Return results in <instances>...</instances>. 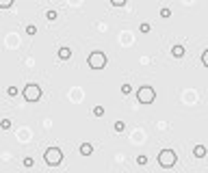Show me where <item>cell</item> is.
Here are the masks:
<instances>
[{
	"instance_id": "cell-19",
	"label": "cell",
	"mask_w": 208,
	"mask_h": 173,
	"mask_svg": "<svg viewBox=\"0 0 208 173\" xmlns=\"http://www.w3.org/2000/svg\"><path fill=\"white\" fill-rule=\"evenodd\" d=\"M7 95H18V89H15V87H9V89H7Z\"/></svg>"
},
{
	"instance_id": "cell-8",
	"label": "cell",
	"mask_w": 208,
	"mask_h": 173,
	"mask_svg": "<svg viewBox=\"0 0 208 173\" xmlns=\"http://www.w3.org/2000/svg\"><path fill=\"white\" fill-rule=\"evenodd\" d=\"M171 54L176 58H182L184 57V48H182V46H173V48H171Z\"/></svg>"
},
{
	"instance_id": "cell-9",
	"label": "cell",
	"mask_w": 208,
	"mask_h": 173,
	"mask_svg": "<svg viewBox=\"0 0 208 173\" xmlns=\"http://www.w3.org/2000/svg\"><path fill=\"white\" fill-rule=\"evenodd\" d=\"M91 152H93V145H91V143H82V145H80V154L82 156H89Z\"/></svg>"
},
{
	"instance_id": "cell-21",
	"label": "cell",
	"mask_w": 208,
	"mask_h": 173,
	"mask_svg": "<svg viewBox=\"0 0 208 173\" xmlns=\"http://www.w3.org/2000/svg\"><path fill=\"white\" fill-rule=\"evenodd\" d=\"M11 7H13V2H9V0L7 2H0V9H11Z\"/></svg>"
},
{
	"instance_id": "cell-18",
	"label": "cell",
	"mask_w": 208,
	"mask_h": 173,
	"mask_svg": "<svg viewBox=\"0 0 208 173\" xmlns=\"http://www.w3.org/2000/svg\"><path fill=\"white\" fill-rule=\"evenodd\" d=\"M139 30H141V33H150V24H148V22H143V24L139 26Z\"/></svg>"
},
{
	"instance_id": "cell-23",
	"label": "cell",
	"mask_w": 208,
	"mask_h": 173,
	"mask_svg": "<svg viewBox=\"0 0 208 173\" xmlns=\"http://www.w3.org/2000/svg\"><path fill=\"white\" fill-rule=\"evenodd\" d=\"M111 4H113V7H124V4H126V0H113Z\"/></svg>"
},
{
	"instance_id": "cell-2",
	"label": "cell",
	"mask_w": 208,
	"mask_h": 173,
	"mask_svg": "<svg viewBox=\"0 0 208 173\" xmlns=\"http://www.w3.org/2000/svg\"><path fill=\"white\" fill-rule=\"evenodd\" d=\"M176 160H178V156H176L173 149H163V152L158 154V165H160V167H165V169L173 167V165H176Z\"/></svg>"
},
{
	"instance_id": "cell-10",
	"label": "cell",
	"mask_w": 208,
	"mask_h": 173,
	"mask_svg": "<svg viewBox=\"0 0 208 173\" xmlns=\"http://www.w3.org/2000/svg\"><path fill=\"white\" fill-rule=\"evenodd\" d=\"M57 11H52V9H50V11H48V13H46V19H48V22H57Z\"/></svg>"
},
{
	"instance_id": "cell-7",
	"label": "cell",
	"mask_w": 208,
	"mask_h": 173,
	"mask_svg": "<svg viewBox=\"0 0 208 173\" xmlns=\"http://www.w3.org/2000/svg\"><path fill=\"white\" fill-rule=\"evenodd\" d=\"M193 156H195V158H204V156H206V147H204V145H195Z\"/></svg>"
},
{
	"instance_id": "cell-1",
	"label": "cell",
	"mask_w": 208,
	"mask_h": 173,
	"mask_svg": "<svg viewBox=\"0 0 208 173\" xmlns=\"http://www.w3.org/2000/svg\"><path fill=\"white\" fill-rule=\"evenodd\" d=\"M87 63H89L91 69H104V65L109 63V58H106L104 52H91L89 58H87Z\"/></svg>"
},
{
	"instance_id": "cell-5",
	"label": "cell",
	"mask_w": 208,
	"mask_h": 173,
	"mask_svg": "<svg viewBox=\"0 0 208 173\" xmlns=\"http://www.w3.org/2000/svg\"><path fill=\"white\" fill-rule=\"evenodd\" d=\"M154 97H156V91H154L152 87H141V89L137 91V100H139V104H152Z\"/></svg>"
},
{
	"instance_id": "cell-14",
	"label": "cell",
	"mask_w": 208,
	"mask_h": 173,
	"mask_svg": "<svg viewBox=\"0 0 208 173\" xmlns=\"http://www.w3.org/2000/svg\"><path fill=\"white\" fill-rule=\"evenodd\" d=\"M124 130H126V123L124 121H117L115 123V132H124Z\"/></svg>"
},
{
	"instance_id": "cell-11",
	"label": "cell",
	"mask_w": 208,
	"mask_h": 173,
	"mask_svg": "<svg viewBox=\"0 0 208 173\" xmlns=\"http://www.w3.org/2000/svg\"><path fill=\"white\" fill-rule=\"evenodd\" d=\"M0 128L2 130H11V119H2L0 121Z\"/></svg>"
},
{
	"instance_id": "cell-15",
	"label": "cell",
	"mask_w": 208,
	"mask_h": 173,
	"mask_svg": "<svg viewBox=\"0 0 208 173\" xmlns=\"http://www.w3.org/2000/svg\"><path fill=\"white\" fill-rule=\"evenodd\" d=\"M93 115L95 117H102V115H104V106H95V108H93Z\"/></svg>"
},
{
	"instance_id": "cell-6",
	"label": "cell",
	"mask_w": 208,
	"mask_h": 173,
	"mask_svg": "<svg viewBox=\"0 0 208 173\" xmlns=\"http://www.w3.org/2000/svg\"><path fill=\"white\" fill-rule=\"evenodd\" d=\"M70 57H72V50H70L67 46H63V48H59V58H61V61H67Z\"/></svg>"
},
{
	"instance_id": "cell-22",
	"label": "cell",
	"mask_w": 208,
	"mask_h": 173,
	"mask_svg": "<svg viewBox=\"0 0 208 173\" xmlns=\"http://www.w3.org/2000/svg\"><path fill=\"white\" fill-rule=\"evenodd\" d=\"M202 63H204V65H208V50H204V52H202Z\"/></svg>"
},
{
	"instance_id": "cell-3",
	"label": "cell",
	"mask_w": 208,
	"mask_h": 173,
	"mask_svg": "<svg viewBox=\"0 0 208 173\" xmlns=\"http://www.w3.org/2000/svg\"><path fill=\"white\" fill-rule=\"evenodd\" d=\"M43 158H46V162H48L50 167H57V165H61V160H63V152H61L59 147H48L46 154H43Z\"/></svg>"
},
{
	"instance_id": "cell-20",
	"label": "cell",
	"mask_w": 208,
	"mask_h": 173,
	"mask_svg": "<svg viewBox=\"0 0 208 173\" xmlns=\"http://www.w3.org/2000/svg\"><path fill=\"white\" fill-rule=\"evenodd\" d=\"M169 15H171V11L167 9V7H165V9H160V18H169Z\"/></svg>"
},
{
	"instance_id": "cell-17",
	"label": "cell",
	"mask_w": 208,
	"mask_h": 173,
	"mask_svg": "<svg viewBox=\"0 0 208 173\" xmlns=\"http://www.w3.org/2000/svg\"><path fill=\"white\" fill-rule=\"evenodd\" d=\"M121 93H124V95H130V93H132V87H130V84H124V87H121Z\"/></svg>"
},
{
	"instance_id": "cell-13",
	"label": "cell",
	"mask_w": 208,
	"mask_h": 173,
	"mask_svg": "<svg viewBox=\"0 0 208 173\" xmlns=\"http://www.w3.org/2000/svg\"><path fill=\"white\" fill-rule=\"evenodd\" d=\"M22 165H24V167H26V169H28V167H33V165H35V160H33V158H31V156H26V158H24V160H22Z\"/></svg>"
},
{
	"instance_id": "cell-4",
	"label": "cell",
	"mask_w": 208,
	"mask_h": 173,
	"mask_svg": "<svg viewBox=\"0 0 208 173\" xmlns=\"http://www.w3.org/2000/svg\"><path fill=\"white\" fill-rule=\"evenodd\" d=\"M39 97H41V87L35 84V82H28L24 87V100L26 102H37Z\"/></svg>"
},
{
	"instance_id": "cell-12",
	"label": "cell",
	"mask_w": 208,
	"mask_h": 173,
	"mask_svg": "<svg viewBox=\"0 0 208 173\" xmlns=\"http://www.w3.org/2000/svg\"><path fill=\"white\" fill-rule=\"evenodd\" d=\"M137 165L139 167H145L148 165V156H137Z\"/></svg>"
},
{
	"instance_id": "cell-16",
	"label": "cell",
	"mask_w": 208,
	"mask_h": 173,
	"mask_svg": "<svg viewBox=\"0 0 208 173\" xmlns=\"http://www.w3.org/2000/svg\"><path fill=\"white\" fill-rule=\"evenodd\" d=\"M35 33H37V26L28 24V26H26V35H35Z\"/></svg>"
}]
</instances>
